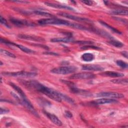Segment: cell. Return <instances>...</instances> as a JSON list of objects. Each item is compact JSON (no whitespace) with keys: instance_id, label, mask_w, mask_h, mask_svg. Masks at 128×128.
<instances>
[{"instance_id":"4dcf8cb0","label":"cell","mask_w":128,"mask_h":128,"mask_svg":"<svg viewBox=\"0 0 128 128\" xmlns=\"http://www.w3.org/2000/svg\"><path fill=\"white\" fill-rule=\"evenodd\" d=\"M0 23L2 24L3 25L5 26H6V27H8V28H10V26L8 24L6 20L2 16H0Z\"/></svg>"},{"instance_id":"8fae6325","label":"cell","mask_w":128,"mask_h":128,"mask_svg":"<svg viewBox=\"0 0 128 128\" xmlns=\"http://www.w3.org/2000/svg\"><path fill=\"white\" fill-rule=\"evenodd\" d=\"M18 37L21 39L26 40H32L38 42H42L44 41V39L41 37H38L35 36H31V35H27L24 34H20L18 35Z\"/></svg>"},{"instance_id":"cb8c5ba5","label":"cell","mask_w":128,"mask_h":128,"mask_svg":"<svg viewBox=\"0 0 128 128\" xmlns=\"http://www.w3.org/2000/svg\"><path fill=\"white\" fill-rule=\"evenodd\" d=\"M34 13L38 15H40V16H46V17H50L53 18V15L46 12H43V11H40V10H36L34 12Z\"/></svg>"},{"instance_id":"ffe728a7","label":"cell","mask_w":128,"mask_h":128,"mask_svg":"<svg viewBox=\"0 0 128 128\" xmlns=\"http://www.w3.org/2000/svg\"><path fill=\"white\" fill-rule=\"evenodd\" d=\"M110 14L114 15H123V16H127L128 14V11L127 10L124 9H117L112 10L110 12Z\"/></svg>"},{"instance_id":"4316f807","label":"cell","mask_w":128,"mask_h":128,"mask_svg":"<svg viewBox=\"0 0 128 128\" xmlns=\"http://www.w3.org/2000/svg\"><path fill=\"white\" fill-rule=\"evenodd\" d=\"M111 82L114 84H128V78L115 79V80H112Z\"/></svg>"},{"instance_id":"484cf974","label":"cell","mask_w":128,"mask_h":128,"mask_svg":"<svg viewBox=\"0 0 128 128\" xmlns=\"http://www.w3.org/2000/svg\"><path fill=\"white\" fill-rule=\"evenodd\" d=\"M0 53L4 55V56H8V57H10V58H16V56L13 54L12 53L10 52L8 50H4L2 48H0Z\"/></svg>"},{"instance_id":"1f68e13d","label":"cell","mask_w":128,"mask_h":128,"mask_svg":"<svg viewBox=\"0 0 128 128\" xmlns=\"http://www.w3.org/2000/svg\"><path fill=\"white\" fill-rule=\"evenodd\" d=\"M10 111L9 110H8V108H0V114H6L8 112Z\"/></svg>"},{"instance_id":"d590c367","label":"cell","mask_w":128,"mask_h":128,"mask_svg":"<svg viewBox=\"0 0 128 128\" xmlns=\"http://www.w3.org/2000/svg\"><path fill=\"white\" fill-rule=\"evenodd\" d=\"M122 54L126 58H128V52L126 51H124L122 52Z\"/></svg>"},{"instance_id":"2e32d148","label":"cell","mask_w":128,"mask_h":128,"mask_svg":"<svg viewBox=\"0 0 128 128\" xmlns=\"http://www.w3.org/2000/svg\"><path fill=\"white\" fill-rule=\"evenodd\" d=\"M50 42H74V39L70 36H67L64 38H53L50 40Z\"/></svg>"},{"instance_id":"8992f818","label":"cell","mask_w":128,"mask_h":128,"mask_svg":"<svg viewBox=\"0 0 128 128\" xmlns=\"http://www.w3.org/2000/svg\"><path fill=\"white\" fill-rule=\"evenodd\" d=\"M96 75L92 72H82L76 73L71 76L70 78V79H90L95 78Z\"/></svg>"},{"instance_id":"30bf717a","label":"cell","mask_w":128,"mask_h":128,"mask_svg":"<svg viewBox=\"0 0 128 128\" xmlns=\"http://www.w3.org/2000/svg\"><path fill=\"white\" fill-rule=\"evenodd\" d=\"M117 101L115 100L110 99V98H102L98 100H96L94 101H92L90 102V104L92 105H100V104H110V103H114L116 102Z\"/></svg>"},{"instance_id":"d6986e66","label":"cell","mask_w":128,"mask_h":128,"mask_svg":"<svg viewBox=\"0 0 128 128\" xmlns=\"http://www.w3.org/2000/svg\"><path fill=\"white\" fill-rule=\"evenodd\" d=\"M81 58L84 61L89 62L92 61L94 59V56L90 53H85L82 56Z\"/></svg>"},{"instance_id":"7c38bea8","label":"cell","mask_w":128,"mask_h":128,"mask_svg":"<svg viewBox=\"0 0 128 128\" xmlns=\"http://www.w3.org/2000/svg\"><path fill=\"white\" fill-rule=\"evenodd\" d=\"M44 113L46 115V116L54 123V124L58 126H62V122L54 114H50L47 112L46 111H43Z\"/></svg>"},{"instance_id":"277c9868","label":"cell","mask_w":128,"mask_h":128,"mask_svg":"<svg viewBox=\"0 0 128 128\" xmlns=\"http://www.w3.org/2000/svg\"><path fill=\"white\" fill-rule=\"evenodd\" d=\"M2 74L6 76H20L24 78H31L36 76L37 74L34 72H28L24 71L16 72H2Z\"/></svg>"},{"instance_id":"e0dca14e","label":"cell","mask_w":128,"mask_h":128,"mask_svg":"<svg viewBox=\"0 0 128 128\" xmlns=\"http://www.w3.org/2000/svg\"><path fill=\"white\" fill-rule=\"evenodd\" d=\"M9 84L18 94L20 96L21 98H26V95L24 94V91L19 86H16V84H14L12 82H10Z\"/></svg>"},{"instance_id":"5b68a950","label":"cell","mask_w":128,"mask_h":128,"mask_svg":"<svg viewBox=\"0 0 128 128\" xmlns=\"http://www.w3.org/2000/svg\"><path fill=\"white\" fill-rule=\"evenodd\" d=\"M97 97L100 98H121L124 97V95L122 94L116 92H102L96 94Z\"/></svg>"},{"instance_id":"5bb4252c","label":"cell","mask_w":128,"mask_h":128,"mask_svg":"<svg viewBox=\"0 0 128 128\" xmlns=\"http://www.w3.org/2000/svg\"><path fill=\"white\" fill-rule=\"evenodd\" d=\"M70 90L72 92L76 94H78L82 96H90L91 95L90 93L88 92V91H86V90H80L79 89L77 88H76L74 86H72L70 88Z\"/></svg>"},{"instance_id":"f1b7e54d","label":"cell","mask_w":128,"mask_h":128,"mask_svg":"<svg viewBox=\"0 0 128 128\" xmlns=\"http://www.w3.org/2000/svg\"><path fill=\"white\" fill-rule=\"evenodd\" d=\"M74 43L77 44H82L84 46L86 45H92L94 42L91 41H85V40H78V41H74Z\"/></svg>"},{"instance_id":"d4e9b609","label":"cell","mask_w":128,"mask_h":128,"mask_svg":"<svg viewBox=\"0 0 128 128\" xmlns=\"http://www.w3.org/2000/svg\"><path fill=\"white\" fill-rule=\"evenodd\" d=\"M108 42L110 44H111L112 45L114 46L117 47V48H121L124 46L122 42H120L116 40H114V39L110 40Z\"/></svg>"},{"instance_id":"d6a6232c","label":"cell","mask_w":128,"mask_h":128,"mask_svg":"<svg viewBox=\"0 0 128 128\" xmlns=\"http://www.w3.org/2000/svg\"><path fill=\"white\" fill-rule=\"evenodd\" d=\"M81 2H82L83 4L88 5V6H92L93 4V2L91 0H82Z\"/></svg>"},{"instance_id":"74e56055","label":"cell","mask_w":128,"mask_h":128,"mask_svg":"<svg viewBox=\"0 0 128 128\" xmlns=\"http://www.w3.org/2000/svg\"><path fill=\"white\" fill-rule=\"evenodd\" d=\"M0 82H1V83L2 82V77H1V78H0Z\"/></svg>"},{"instance_id":"e575fe53","label":"cell","mask_w":128,"mask_h":128,"mask_svg":"<svg viewBox=\"0 0 128 128\" xmlns=\"http://www.w3.org/2000/svg\"><path fill=\"white\" fill-rule=\"evenodd\" d=\"M44 54H51V55H54V56H58V54L56 53H55L54 52H45Z\"/></svg>"},{"instance_id":"8d00e7d4","label":"cell","mask_w":128,"mask_h":128,"mask_svg":"<svg viewBox=\"0 0 128 128\" xmlns=\"http://www.w3.org/2000/svg\"><path fill=\"white\" fill-rule=\"evenodd\" d=\"M12 2H16L24 3V4H26V3L28 2H27V1H22V0H12Z\"/></svg>"},{"instance_id":"9c48e42d","label":"cell","mask_w":128,"mask_h":128,"mask_svg":"<svg viewBox=\"0 0 128 128\" xmlns=\"http://www.w3.org/2000/svg\"><path fill=\"white\" fill-rule=\"evenodd\" d=\"M22 104H23L28 110L32 114L35 116L36 117H39L38 114L37 112L34 109V106H32V104L26 98H22Z\"/></svg>"},{"instance_id":"ba28073f","label":"cell","mask_w":128,"mask_h":128,"mask_svg":"<svg viewBox=\"0 0 128 128\" xmlns=\"http://www.w3.org/2000/svg\"><path fill=\"white\" fill-rule=\"evenodd\" d=\"M10 22L12 24H13L14 25L19 27L33 26V24L24 20H20V19L14 18H10Z\"/></svg>"},{"instance_id":"f546056e","label":"cell","mask_w":128,"mask_h":128,"mask_svg":"<svg viewBox=\"0 0 128 128\" xmlns=\"http://www.w3.org/2000/svg\"><path fill=\"white\" fill-rule=\"evenodd\" d=\"M82 49V50H86V49H95V50H98L100 49L99 48L94 46H92V45H86V46H82L81 48Z\"/></svg>"},{"instance_id":"836d02e7","label":"cell","mask_w":128,"mask_h":128,"mask_svg":"<svg viewBox=\"0 0 128 128\" xmlns=\"http://www.w3.org/2000/svg\"><path fill=\"white\" fill-rule=\"evenodd\" d=\"M65 116L68 118H71L72 117V114L70 111H66L65 112Z\"/></svg>"},{"instance_id":"83f0119b","label":"cell","mask_w":128,"mask_h":128,"mask_svg":"<svg viewBox=\"0 0 128 128\" xmlns=\"http://www.w3.org/2000/svg\"><path fill=\"white\" fill-rule=\"evenodd\" d=\"M116 63L118 66H119L122 68H128V64L125 62H124L122 60H116Z\"/></svg>"},{"instance_id":"4fadbf2b","label":"cell","mask_w":128,"mask_h":128,"mask_svg":"<svg viewBox=\"0 0 128 128\" xmlns=\"http://www.w3.org/2000/svg\"><path fill=\"white\" fill-rule=\"evenodd\" d=\"M82 69L86 70H93V71H102L104 68L99 65L88 64L84 65L82 66Z\"/></svg>"},{"instance_id":"7a4b0ae2","label":"cell","mask_w":128,"mask_h":128,"mask_svg":"<svg viewBox=\"0 0 128 128\" xmlns=\"http://www.w3.org/2000/svg\"><path fill=\"white\" fill-rule=\"evenodd\" d=\"M38 23L40 25H47V24H55V25H64L72 27L73 23L68 21L58 19L55 18H48L40 20L38 21Z\"/></svg>"},{"instance_id":"9a60e30c","label":"cell","mask_w":128,"mask_h":128,"mask_svg":"<svg viewBox=\"0 0 128 128\" xmlns=\"http://www.w3.org/2000/svg\"><path fill=\"white\" fill-rule=\"evenodd\" d=\"M44 4L47 6H50V7H52V8H56L64 9V10H74L73 8H72L69 6H66L62 5V4H55V3H52V2H45Z\"/></svg>"},{"instance_id":"6da1fadb","label":"cell","mask_w":128,"mask_h":128,"mask_svg":"<svg viewBox=\"0 0 128 128\" xmlns=\"http://www.w3.org/2000/svg\"><path fill=\"white\" fill-rule=\"evenodd\" d=\"M22 84L27 88H32L38 92H40L55 101L60 102L62 100L58 92L48 88L36 80H23Z\"/></svg>"},{"instance_id":"7402d4cb","label":"cell","mask_w":128,"mask_h":128,"mask_svg":"<svg viewBox=\"0 0 128 128\" xmlns=\"http://www.w3.org/2000/svg\"><path fill=\"white\" fill-rule=\"evenodd\" d=\"M16 46H17L18 48H19L20 50H21L22 51H23L24 52H26V53H28V54H34L35 52L34 51L32 50H30L29 48H28L27 47L20 45V44H15Z\"/></svg>"},{"instance_id":"44dd1931","label":"cell","mask_w":128,"mask_h":128,"mask_svg":"<svg viewBox=\"0 0 128 128\" xmlns=\"http://www.w3.org/2000/svg\"><path fill=\"white\" fill-rule=\"evenodd\" d=\"M98 22H100L102 25L103 26H104L107 28H108L109 30H112V32H115V33H116V34H121V32H120V31H118V30H116V29L115 28H114L112 27V26H110L109 24H106V22H104V21H102V20H99Z\"/></svg>"},{"instance_id":"603a6c76","label":"cell","mask_w":128,"mask_h":128,"mask_svg":"<svg viewBox=\"0 0 128 128\" xmlns=\"http://www.w3.org/2000/svg\"><path fill=\"white\" fill-rule=\"evenodd\" d=\"M59 95L60 96L62 100H64L65 101H66V102L70 104H74V100L71 98H70L68 96L63 94L60 92H59Z\"/></svg>"},{"instance_id":"3957f363","label":"cell","mask_w":128,"mask_h":128,"mask_svg":"<svg viewBox=\"0 0 128 128\" xmlns=\"http://www.w3.org/2000/svg\"><path fill=\"white\" fill-rule=\"evenodd\" d=\"M77 70V68L74 66H60L50 70L52 73L58 74H66L75 72Z\"/></svg>"},{"instance_id":"ac0fdd59","label":"cell","mask_w":128,"mask_h":128,"mask_svg":"<svg viewBox=\"0 0 128 128\" xmlns=\"http://www.w3.org/2000/svg\"><path fill=\"white\" fill-rule=\"evenodd\" d=\"M101 74L108 76H110V77H114V78H116V77H122L124 76V74H123L118 72H112V71H106L102 72Z\"/></svg>"},{"instance_id":"52a82bcc","label":"cell","mask_w":128,"mask_h":128,"mask_svg":"<svg viewBox=\"0 0 128 128\" xmlns=\"http://www.w3.org/2000/svg\"><path fill=\"white\" fill-rule=\"evenodd\" d=\"M58 14L63 16L64 18H66L68 19H70L72 20H76V21H78V22H90V20H89L88 18H81V17H79L78 16H75L72 14H68L66 12H58Z\"/></svg>"}]
</instances>
